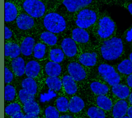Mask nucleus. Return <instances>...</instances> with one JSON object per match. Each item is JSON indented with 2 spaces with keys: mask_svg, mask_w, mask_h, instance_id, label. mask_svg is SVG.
<instances>
[{
  "mask_svg": "<svg viewBox=\"0 0 132 118\" xmlns=\"http://www.w3.org/2000/svg\"><path fill=\"white\" fill-rule=\"evenodd\" d=\"M38 22L39 29L50 31L59 37L68 34L71 27L69 20L55 10L50 11Z\"/></svg>",
  "mask_w": 132,
  "mask_h": 118,
  "instance_id": "obj_1",
  "label": "nucleus"
},
{
  "mask_svg": "<svg viewBox=\"0 0 132 118\" xmlns=\"http://www.w3.org/2000/svg\"><path fill=\"white\" fill-rule=\"evenodd\" d=\"M100 6L86 7L75 13L69 20L71 25L86 29L91 32L101 13Z\"/></svg>",
  "mask_w": 132,
  "mask_h": 118,
  "instance_id": "obj_2",
  "label": "nucleus"
},
{
  "mask_svg": "<svg viewBox=\"0 0 132 118\" xmlns=\"http://www.w3.org/2000/svg\"><path fill=\"white\" fill-rule=\"evenodd\" d=\"M58 0H18L21 10L39 21L54 10Z\"/></svg>",
  "mask_w": 132,
  "mask_h": 118,
  "instance_id": "obj_3",
  "label": "nucleus"
},
{
  "mask_svg": "<svg viewBox=\"0 0 132 118\" xmlns=\"http://www.w3.org/2000/svg\"><path fill=\"white\" fill-rule=\"evenodd\" d=\"M98 49L103 60L112 61L118 59L122 55L124 49L122 37L116 34L107 40L100 42Z\"/></svg>",
  "mask_w": 132,
  "mask_h": 118,
  "instance_id": "obj_4",
  "label": "nucleus"
},
{
  "mask_svg": "<svg viewBox=\"0 0 132 118\" xmlns=\"http://www.w3.org/2000/svg\"><path fill=\"white\" fill-rule=\"evenodd\" d=\"M91 33L100 42L107 40L117 34L116 23L106 11L101 12Z\"/></svg>",
  "mask_w": 132,
  "mask_h": 118,
  "instance_id": "obj_5",
  "label": "nucleus"
},
{
  "mask_svg": "<svg viewBox=\"0 0 132 118\" xmlns=\"http://www.w3.org/2000/svg\"><path fill=\"white\" fill-rule=\"evenodd\" d=\"M97 0H58L54 10L65 16L69 20L77 12L88 6L99 5Z\"/></svg>",
  "mask_w": 132,
  "mask_h": 118,
  "instance_id": "obj_6",
  "label": "nucleus"
},
{
  "mask_svg": "<svg viewBox=\"0 0 132 118\" xmlns=\"http://www.w3.org/2000/svg\"><path fill=\"white\" fill-rule=\"evenodd\" d=\"M11 28L14 30L17 37L27 34H34L39 29V22L21 10Z\"/></svg>",
  "mask_w": 132,
  "mask_h": 118,
  "instance_id": "obj_7",
  "label": "nucleus"
},
{
  "mask_svg": "<svg viewBox=\"0 0 132 118\" xmlns=\"http://www.w3.org/2000/svg\"><path fill=\"white\" fill-rule=\"evenodd\" d=\"M99 75L111 86L120 83L121 76L114 68L106 63H101L97 66Z\"/></svg>",
  "mask_w": 132,
  "mask_h": 118,
  "instance_id": "obj_8",
  "label": "nucleus"
},
{
  "mask_svg": "<svg viewBox=\"0 0 132 118\" xmlns=\"http://www.w3.org/2000/svg\"><path fill=\"white\" fill-rule=\"evenodd\" d=\"M21 11L16 1L6 0L5 2V25L11 27Z\"/></svg>",
  "mask_w": 132,
  "mask_h": 118,
  "instance_id": "obj_9",
  "label": "nucleus"
},
{
  "mask_svg": "<svg viewBox=\"0 0 132 118\" xmlns=\"http://www.w3.org/2000/svg\"><path fill=\"white\" fill-rule=\"evenodd\" d=\"M60 46L68 58H73L78 55L79 46L68 33L61 37Z\"/></svg>",
  "mask_w": 132,
  "mask_h": 118,
  "instance_id": "obj_10",
  "label": "nucleus"
},
{
  "mask_svg": "<svg viewBox=\"0 0 132 118\" xmlns=\"http://www.w3.org/2000/svg\"><path fill=\"white\" fill-rule=\"evenodd\" d=\"M90 32L86 29L72 25L68 32L78 46H87L90 44Z\"/></svg>",
  "mask_w": 132,
  "mask_h": 118,
  "instance_id": "obj_11",
  "label": "nucleus"
},
{
  "mask_svg": "<svg viewBox=\"0 0 132 118\" xmlns=\"http://www.w3.org/2000/svg\"><path fill=\"white\" fill-rule=\"evenodd\" d=\"M37 38L36 34H27L18 37L21 54L25 57H29L32 55L34 46L37 43Z\"/></svg>",
  "mask_w": 132,
  "mask_h": 118,
  "instance_id": "obj_12",
  "label": "nucleus"
},
{
  "mask_svg": "<svg viewBox=\"0 0 132 118\" xmlns=\"http://www.w3.org/2000/svg\"><path fill=\"white\" fill-rule=\"evenodd\" d=\"M85 68L79 62L73 61L68 63L67 71L68 74L76 81H80L84 80L87 75Z\"/></svg>",
  "mask_w": 132,
  "mask_h": 118,
  "instance_id": "obj_13",
  "label": "nucleus"
},
{
  "mask_svg": "<svg viewBox=\"0 0 132 118\" xmlns=\"http://www.w3.org/2000/svg\"><path fill=\"white\" fill-rule=\"evenodd\" d=\"M77 61L85 68L93 67L97 65L98 54L95 50H85L78 55Z\"/></svg>",
  "mask_w": 132,
  "mask_h": 118,
  "instance_id": "obj_14",
  "label": "nucleus"
},
{
  "mask_svg": "<svg viewBox=\"0 0 132 118\" xmlns=\"http://www.w3.org/2000/svg\"><path fill=\"white\" fill-rule=\"evenodd\" d=\"M36 36L39 41H41L47 45L53 47L57 45L60 41L61 37H59L50 31L39 29L35 33Z\"/></svg>",
  "mask_w": 132,
  "mask_h": 118,
  "instance_id": "obj_15",
  "label": "nucleus"
},
{
  "mask_svg": "<svg viewBox=\"0 0 132 118\" xmlns=\"http://www.w3.org/2000/svg\"><path fill=\"white\" fill-rule=\"evenodd\" d=\"M21 54L20 45L16 41L5 42V56L6 58L13 59L20 56Z\"/></svg>",
  "mask_w": 132,
  "mask_h": 118,
  "instance_id": "obj_16",
  "label": "nucleus"
},
{
  "mask_svg": "<svg viewBox=\"0 0 132 118\" xmlns=\"http://www.w3.org/2000/svg\"><path fill=\"white\" fill-rule=\"evenodd\" d=\"M41 70L40 63L36 60H30L26 64L25 74L27 77L35 78L39 75Z\"/></svg>",
  "mask_w": 132,
  "mask_h": 118,
  "instance_id": "obj_17",
  "label": "nucleus"
},
{
  "mask_svg": "<svg viewBox=\"0 0 132 118\" xmlns=\"http://www.w3.org/2000/svg\"><path fill=\"white\" fill-rule=\"evenodd\" d=\"M26 62L22 57H18L11 59L10 65L14 74L18 77L22 76L25 74Z\"/></svg>",
  "mask_w": 132,
  "mask_h": 118,
  "instance_id": "obj_18",
  "label": "nucleus"
},
{
  "mask_svg": "<svg viewBox=\"0 0 132 118\" xmlns=\"http://www.w3.org/2000/svg\"><path fill=\"white\" fill-rule=\"evenodd\" d=\"M128 108L127 102L124 99H120L114 105L112 114L113 118H122L127 114Z\"/></svg>",
  "mask_w": 132,
  "mask_h": 118,
  "instance_id": "obj_19",
  "label": "nucleus"
},
{
  "mask_svg": "<svg viewBox=\"0 0 132 118\" xmlns=\"http://www.w3.org/2000/svg\"><path fill=\"white\" fill-rule=\"evenodd\" d=\"M61 80L62 86L66 93L72 95L77 92V87L76 81L69 74L63 75Z\"/></svg>",
  "mask_w": 132,
  "mask_h": 118,
  "instance_id": "obj_20",
  "label": "nucleus"
},
{
  "mask_svg": "<svg viewBox=\"0 0 132 118\" xmlns=\"http://www.w3.org/2000/svg\"><path fill=\"white\" fill-rule=\"evenodd\" d=\"M44 70L48 76L58 77L62 73V67L60 63L50 60L45 63Z\"/></svg>",
  "mask_w": 132,
  "mask_h": 118,
  "instance_id": "obj_21",
  "label": "nucleus"
},
{
  "mask_svg": "<svg viewBox=\"0 0 132 118\" xmlns=\"http://www.w3.org/2000/svg\"><path fill=\"white\" fill-rule=\"evenodd\" d=\"M47 46L45 43L38 41L36 43L32 52V56L36 60H42L45 58L47 52Z\"/></svg>",
  "mask_w": 132,
  "mask_h": 118,
  "instance_id": "obj_22",
  "label": "nucleus"
},
{
  "mask_svg": "<svg viewBox=\"0 0 132 118\" xmlns=\"http://www.w3.org/2000/svg\"><path fill=\"white\" fill-rule=\"evenodd\" d=\"M48 57L51 61L60 63L64 61L65 55L60 46H53L49 50Z\"/></svg>",
  "mask_w": 132,
  "mask_h": 118,
  "instance_id": "obj_23",
  "label": "nucleus"
},
{
  "mask_svg": "<svg viewBox=\"0 0 132 118\" xmlns=\"http://www.w3.org/2000/svg\"><path fill=\"white\" fill-rule=\"evenodd\" d=\"M111 91L114 95L121 99L126 98L130 94V90L128 87L121 83L112 86Z\"/></svg>",
  "mask_w": 132,
  "mask_h": 118,
  "instance_id": "obj_24",
  "label": "nucleus"
},
{
  "mask_svg": "<svg viewBox=\"0 0 132 118\" xmlns=\"http://www.w3.org/2000/svg\"><path fill=\"white\" fill-rule=\"evenodd\" d=\"M85 107V103L81 98L77 96H73L69 100V109L72 113H78L81 111Z\"/></svg>",
  "mask_w": 132,
  "mask_h": 118,
  "instance_id": "obj_25",
  "label": "nucleus"
},
{
  "mask_svg": "<svg viewBox=\"0 0 132 118\" xmlns=\"http://www.w3.org/2000/svg\"><path fill=\"white\" fill-rule=\"evenodd\" d=\"M117 71L119 73L125 75L132 74V62L129 58L123 60L118 64Z\"/></svg>",
  "mask_w": 132,
  "mask_h": 118,
  "instance_id": "obj_26",
  "label": "nucleus"
},
{
  "mask_svg": "<svg viewBox=\"0 0 132 118\" xmlns=\"http://www.w3.org/2000/svg\"><path fill=\"white\" fill-rule=\"evenodd\" d=\"M23 89L31 94L35 95L37 91V84L34 78L27 77L23 79L21 83Z\"/></svg>",
  "mask_w": 132,
  "mask_h": 118,
  "instance_id": "obj_27",
  "label": "nucleus"
},
{
  "mask_svg": "<svg viewBox=\"0 0 132 118\" xmlns=\"http://www.w3.org/2000/svg\"><path fill=\"white\" fill-rule=\"evenodd\" d=\"M45 83L50 89L54 91H59L62 86V80L56 76H47L45 79Z\"/></svg>",
  "mask_w": 132,
  "mask_h": 118,
  "instance_id": "obj_28",
  "label": "nucleus"
},
{
  "mask_svg": "<svg viewBox=\"0 0 132 118\" xmlns=\"http://www.w3.org/2000/svg\"><path fill=\"white\" fill-rule=\"evenodd\" d=\"M90 87L94 93L98 95H105L109 91L108 87L106 85L97 81L92 82Z\"/></svg>",
  "mask_w": 132,
  "mask_h": 118,
  "instance_id": "obj_29",
  "label": "nucleus"
},
{
  "mask_svg": "<svg viewBox=\"0 0 132 118\" xmlns=\"http://www.w3.org/2000/svg\"><path fill=\"white\" fill-rule=\"evenodd\" d=\"M96 102L97 106L104 110L109 111L112 108L111 100L105 95H98Z\"/></svg>",
  "mask_w": 132,
  "mask_h": 118,
  "instance_id": "obj_30",
  "label": "nucleus"
},
{
  "mask_svg": "<svg viewBox=\"0 0 132 118\" xmlns=\"http://www.w3.org/2000/svg\"><path fill=\"white\" fill-rule=\"evenodd\" d=\"M23 110L26 113L39 115L40 109L39 105L34 100L27 102L23 104Z\"/></svg>",
  "mask_w": 132,
  "mask_h": 118,
  "instance_id": "obj_31",
  "label": "nucleus"
},
{
  "mask_svg": "<svg viewBox=\"0 0 132 118\" xmlns=\"http://www.w3.org/2000/svg\"><path fill=\"white\" fill-rule=\"evenodd\" d=\"M87 114L89 118H106L104 110L98 107L92 106L89 108Z\"/></svg>",
  "mask_w": 132,
  "mask_h": 118,
  "instance_id": "obj_32",
  "label": "nucleus"
},
{
  "mask_svg": "<svg viewBox=\"0 0 132 118\" xmlns=\"http://www.w3.org/2000/svg\"><path fill=\"white\" fill-rule=\"evenodd\" d=\"M56 106L59 112H66L69 109V101L67 97L60 96L56 101Z\"/></svg>",
  "mask_w": 132,
  "mask_h": 118,
  "instance_id": "obj_33",
  "label": "nucleus"
},
{
  "mask_svg": "<svg viewBox=\"0 0 132 118\" xmlns=\"http://www.w3.org/2000/svg\"><path fill=\"white\" fill-rule=\"evenodd\" d=\"M15 90L14 87L9 84L6 85L5 87V99L6 101L13 100L15 96Z\"/></svg>",
  "mask_w": 132,
  "mask_h": 118,
  "instance_id": "obj_34",
  "label": "nucleus"
},
{
  "mask_svg": "<svg viewBox=\"0 0 132 118\" xmlns=\"http://www.w3.org/2000/svg\"><path fill=\"white\" fill-rule=\"evenodd\" d=\"M16 40H18V37L12 28L6 25H5V42L15 41Z\"/></svg>",
  "mask_w": 132,
  "mask_h": 118,
  "instance_id": "obj_35",
  "label": "nucleus"
},
{
  "mask_svg": "<svg viewBox=\"0 0 132 118\" xmlns=\"http://www.w3.org/2000/svg\"><path fill=\"white\" fill-rule=\"evenodd\" d=\"M19 97L20 101L24 104L25 103L35 99V95L31 94L25 90L22 89L19 91Z\"/></svg>",
  "mask_w": 132,
  "mask_h": 118,
  "instance_id": "obj_36",
  "label": "nucleus"
},
{
  "mask_svg": "<svg viewBox=\"0 0 132 118\" xmlns=\"http://www.w3.org/2000/svg\"><path fill=\"white\" fill-rule=\"evenodd\" d=\"M19 111H21V106L16 103H13L8 105L5 109L6 114L10 116Z\"/></svg>",
  "mask_w": 132,
  "mask_h": 118,
  "instance_id": "obj_37",
  "label": "nucleus"
},
{
  "mask_svg": "<svg viewBox=\"0 0 132 118\" xmlns=\"http://www.w3.org/2000/svg\"><path fill=\"white\" fill-rule=\"evenodd\" d=\"M59 112L56 107L50 106L45 110V118H58L60 116Z\"/></svg>",
  "mask_w": 132,
  "mask_h": 118,
  "instance_id": "obj_38",
  "label": "nucleus"
},
{
  "mask_svg": "<svg viewBox=\"0 0 132 118\" xmlns=\"http://www.w3.org/2000/svg\"><path fill=\"white\" fill-rule=\"evenodd\" d=\"M14 73L12 70H11L6 65L5 66V84H9L13 79Z\"/></svg>",
  "mask_w": 132,
  "mask_h": 118,
  "instance_id": "obj_39",
  "label": "nucleus"
},
{
  "mask_svg": "<svg viewBox=\"0 0 132 118\" xmlns=\"http://www.w3.org/2000/svg\"><path fill=\"white\" fill-rule=\"evenodd\" d=\"M132 2V0H104L103 2L106 4L119 5L121 6Z\"/></svg>",
  "mask_w": 132,
  "mask_h": 118,
  "instance_id": "obj_40",
  "label": "nucleus"
},
{
  "mask_svg": "<svg viewBox=\"0 0 132 118\" xmlns=\"http://www.w3.org/2000/svg\"><path fill=\"white\" fill-rule=\"evenodd\" d=\"M56 96V94L54 92V91L50 89L49 91L47 93H44L43 94H41L40 101L42 102L48 101Z\"/></svg>",
  "mask_w": 132,
  "mask_h": 118,
  "instance_id": "obj_41",
  "label": "nucleus"
},
{
  "mask_svg": "<svg viewBox=\"0 0 132 118\" xmlns=\"http://www.w3.org/2000/svg\"><path fill=\"white\" fill-rule=\"evenodd\" d=\"M25 114L21 111L18 112L11 116V118H24Z\"/></svg>",
  "mask_w": 132,
  "mask_h": 118,
  "instance_id": "obj_42",
  "label": "nucleus"
},
{
  "mask_svg": "<svg viewBox=\"0 0 132 118\" xmlns=\"http://www.w3.org/2000/svg\"><path fill=\"white\" fill-rule=\"evenodd\" d=\"M123 7H124L125 8H126L132 15V2L124 5Z\"/></svg>",
  "mask_w": 132,
  "mask_h": 118,
  "instance_id": "obj_43",
  "label": "nucleus"
},
{
  "mask_svg": "<svg viewBox=\"0 0 132 118\" xmlns=\"http://www.w3.org/2000/svg\"><path fill=\"white\" fill-rule=\"evenodd\" d=\"M126 82L128 87L132 88V74L128 75L126 79Z\"/></svg>",
  "mask_w": 132,
  "mask_h": 118,
  "instance_id": "obj_44",
  "label": "nucleus"
},
{
  "mask_svg": "<svg viewBox=\"0 0 132 118\" xmlns=\"http://www.w3.org/2000/svg\"><path fill=\"white\" fill-rule=\"evenodd\" d=\"M38 115L30 113H26L24 118H38Z\"/></svg>",
  "mask_w": 132,
  "mask_h": 118,
  "instance_id": "obj_45",
  "label": "nucleus"
},
{
  "mask_svg": "<svg viewBox=\"0 0 132 118\" xmlns=\"http://www.w3.org/2000/svg\"><path fill=\"white\" fill-rule=\"evenodd\" d=\"M127 115L130 117L132 118V106L128 107L127 112Z\"/></svg>",
  "mask_w": 132,
  "mask_h": 118,
  "instance_id": "obj_46",
  "label": "nucleus"
},
{
  "mask_svg": "<svg viewBox=\"0 0 132 118\" xmlns=\"http://www.w3.org/2000/svg\"><path fill=\"white\" fill-rule=\"evenodd\" d=\"M58 118H74V117L69 114H64L60 116Z\"/></svg>",
  "mask_w": 132,
  "mask_h": 118,
  "instance_id": "obj_47",
  "label": "nucleus"
},
{
  "mask_svg": "<svg viewBox=\"0 0 132 118\" xmlns=\"http://www.w3.org/2000/svg\"><path fill=\"white\" fill-rule=\"evenodd\" d=\"M128 100H129V102L130 104L131 105V106H132V92L130 93V94L128 96Z\"/></svg>",
  "mask_w": 132,
  "mask_h": 118,
  "instance_id": "obj_48",
  "label": "nucleus"
},
{
  "mask_svg": "<svg viewBox=\"0 0 132 118\" xmlns=\"http://www.w3.org/2000/svg\"><path fill=\"white\" fill-rule=\"evenodd\" d=\"M129 59L131 60V61L132 62V51L130 53L129 55Z\"/></svg>",
  "mask_w": 132,
  "mask_h": 118,
  "instance_id": "obj_49",
  "label": "nucleus"
},
{
  "mask_svg": "<svg viewBox=\"0 0 132 118\" xmlns=\"http://www.w3.org/2000/svg\"><path fill=\"white\" fill-rule=\"evenodd\" d=\"M122 118H130L128 115H125L124 116H123V117H122Z\"/></svg>",
  "mask_w": 132,
  "mask_h": 118,
  "instance_id": "obj_50",
  "label": "nucleus"
},
{
  "mask_svg": "<svg viewBox=\"0 0 132 118\" xmlns=\"http://www.w3.org/2000/svg\"><path fill=\"white\" fill-rule=\"evenodd\" d=\"M38 118H40V117H38Z\"/></svg>",
  "mask_w": 132,
  "mask_h": 118,
  "instance_id": "obj_51",
  "label": "nucleus"
}]
</instances>
